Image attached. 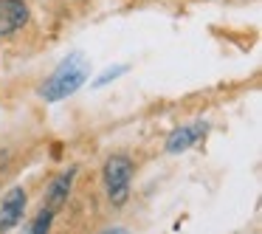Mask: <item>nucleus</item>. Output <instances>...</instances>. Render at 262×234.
Segmentation results:
<instances>
[{
  "mask_svg": "<svg viewBox=\"0 0 262 234\" xmlns=\"http://www.w3.org/2000/svg\"><path fill=\"white\" fill-rule=\"evenodd\" d=\"M130 181H133V161L127 155H113L104 164V189L113 206H121L130 195Z\"/></svg>",
  "mask_w": 262,
  "mask_h": 234,
  "instance_id": "obj_2",
  "label": "nucleus"
},
{
  "mask_svg": "<svg viewBox=\"0 0 262 234\" xmlns=\"http://www.w3.org/2000/svg\"><path fill=\"white\" fill-rule=\"evenodd\" d=\"M26 20H29V6L23 0H0V37H9L23 29Z\"/></svg>",
  "mask_w": 262,
  "mask_h": 234,
  "instance_id": "obj_4",
  "label": "nucleus"
},
{
  "mask_svg": "<svg viewBox=\"0 0 262 234\" xmlns=\"http://www.w3.org/2000/svg\"><path fill=\"white\" fill-rule=\"evenodd\" d=\"M23 211H26V192H23V186L9 189L6 198L0 200V234L17 226V223L23 220Z\"/></svg>",
  "mask_w": 262,
  "mask_h": 234,
  "instance_id": "obj_3",
  "label": "nucleus"
},
{
  "mask_svg": "<svg viewBox=\"0 0 262 234\" xmlns=\"http://www.w3.org/2000/svg\"><path fill=\"white\" fill-rule=\"evenodd\" d=\"M102 234H130V231H127V228H119V226H116V228H104Z\"/></svg>",
  "mask_w": 262,
  "mask_h": 234,
  "instance_id": "obj_9",
  "label": "nucleus"
},
{
  "mask_svg": "<svg viewBox=\"0 0 262 234\" xmlns=\"http://www.w3.org/2000/svg\"><path fill=\"white\" fill-rule=\"evenodd\" d=\"M121 74H127V65H116V68H107V71H104V74L99 76L96 82H93V85H96V88H102V85H107V82L119 79Z\"/></svg>",
  "mask_w": 262,
  "mask_h": 234,
  "instance_id": "obj_8",
  "label": "nucleus"
},
{
  "mask_svg": "<svg viewBox=\"0 0 262 234\" xmlns=\"http://www.w3.org/2000/svg\"><path fill=\"white\" fill-rule=\"evenodd\" d=\"M51 223H54V211L46 206V209L37 211V217L23 228V234H48V231H51Z\"/></svg>",
  "mask_w": 262,
  "mask_h": 234,
  "instance_id": "obj_7",
  "label": "nucleus"
},
{
  "mask_svg": "<svg viewBox=\"0 0 262 234\" xmlns=\"http://www.w3.org/2000/svg\"><path fill=\"white\" fill-rule=\"evenodd\" d=\"M206 133H209V124H203V121L183 124V127H178V130L169 133V138H166V150H169V153H183V150H189L192 144H198Z\"/></svg>",
  "mask_w": 262,
  "mask_h": 234,
  "instance_id": "obj_5",
  "label": "nucleus"
},
{
  "mask_svg": "<svg viewBox=\"0 0 262 234\" xmlns=\"http://www.w3.org/2000/svg\"><path fill=\"white\" fill-rule=\"evenodd\" d=\"M74 178H76V169L71 166L68 172H62V175H59L57 181L51 183V189H48V209H51V211H57L59 206L65 203V198H68V192H71V183H74Z\"/></svg>",
  "mask_w": 262,
  "mask_h": 234,
  "instance_id": "obj_6",
  "label": "nucleus"
},
{
  "mask_svg": "<svg viewBox=\"0 0 262 234\" xmlns=\"http://www.w3.org/2000/svg\"><path fill=\"white\" fill-rule=\"evenodd\" d=\"M88 74H91V65L82 54H71L59 62V68L54 71L46 79V85L40 88V96L46 102H59V99H68L85 85Z\"/></svg>",
  "mask_w": 262,
  "mask_h": 234,
  "instance_id": "obj_1",
  "label": "nucleus"
}]
</instances>
